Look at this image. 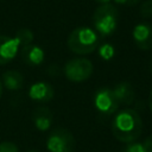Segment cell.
Returning <instances> with one entry per match:
<instances>
[{
	"label": "cell",
	"mask_w": 152,
	"mask_h": 152,
	"mask_svg": "<svg viewBox=\"0 0 152 152\" xmlns=\"http://www.w3.org/2000/svg\"><path fill=\"white\" fill-rule=\"evenodd\" d=\"M142 132V120L134 109L120 110L112 121V133L121 142L135 141Z\"/></svg>",
	"instance_id": "6da1fadb"
},
{
	"label": "cell",
	"mask_w": 152,
	"mask_h": 152,
	"mask_svg": "<svg viewBox=\"0 0 152 152\" xmlns=\"http://www.w3.org/2000/svg\"><path fill=\"white\" fill-rule=\"evenodd\" d=\"M100 37L96 31L90 27L81 26L75 28L68 37V48L77 55H88L96 50Z\"/></svg>",
	"instance_id": "7a4b0ae2"
},
{
	"label": "cell",
	"mask_w": 152,
	"mask_h": 152,
	"mask_svg": "<svg viewBox=\"0 0 152 152\" xmlns=\"http://www.w3.org/2000/svg\"><path fill=\"white\" fill-rule=\"evenodd\" d=\"M93 23L96 32L101 36L106 37L113 34L119 23V12L116 7L110 4L100 5L93 14Z\"/></svg>",
	"instance_id": "3957f363"
},
{
	"label": "cell",
	"mask_w": 152,
	"mask_h": 152,
	"mask_svg": "<svg viewBox=\"0 0 152 152\" xmlns=\"http://www.w3.org/2000/svg\"><path fill=\"white\" fill-rule=\"evenodd\" d=\"M46 148L49 152H74L75 138L65 128H55L46 139Z\"/></svg>",
	"instance_id": "277c9868"
},
{
	"label": "cell",
	"mask_w": 152,
	"mask_h": 152,
	"mask_svg": "<svg viewBox=\"0 0 152 152\" xmlns=\"http://www.w3.org/2000/svg\"><path fill=\"white\" fill-rule=\"evenodd\" d=\"M93 74V63L82 57L72 58L64 65V75L69 81L82 82L88 80Z\"/></svg>",
	"instance_id": "5b68a950"
},
{
	"label": "cell",
	"mask_w": 152,
	"mask_h": 152,
	"mask_svg": "<svg viewBox=\"0 0 152 152\" xmlns=\"http://www.w3.org/2000/svg\"><path fill=\"white\" fill-rule=\"evenodd\" d=\"M94 104L96 110L103 116L114 114L119 108V102L113 93V89L109 88H101L95 93Z\"/></svg>",
	"instance_id": "8992f818"
},
{
	"label": "cell",
	"mask_w": 152,
	"mask_h": 152,
	"mask_svg": "<svg viewBox=\"0 0 152 152\" xmlns=\"http://www.w3.org/2000/svg\"><path fill=\"white\" fill-rule=\"evenodd\" d=\"M133 40L140 50L152 49V25L147 23H140L133 28Z\"/></svg>",
	"instance_id": "52a82bcc"
},
{
	"label": "cell",
	"mask_w": 152,
	"mask_h": 152,
	"mask_svg": "<svg viewBox=\"0 0 152 152\" xmlns=\"http://www.w3.org/2000/svg\"><path fill=\"white\" fill-rule=\"evenodd\" d=\"M55 90L52 86L48 82L39 81L33 83L28 89V96L31 100L38 103H45L53 99Z\"/></svg>",
	"instance_id": "ba28073f"
},
{
	"label": "cell",
	"mask_w": 152,
	"mask_h": 152,
	"mask_svg": "<svg viewBox=\"0 0 152 152\" xmlns=\"http://www.w3.org/2000/svg\"><path fill=\"white\" fill-rule=\"evenodd\" d=\"M19 45L14 38L8 36H0V65L11 62L18 53Z\"/></svg>",
	"instance_id": "9c48e42d"
},
{
	"label": "cell",
	"mask_w": 152,
	"mask_h": 152,
	"mask_svg": "<svg viewBox=\"0 0 152 152\" xmlns=\"http://www.w3.org/2000/svg\"><path fill=\"white\" fill-rule=\"evenodd\" d=\"M20 57L23 62L31 66H37L44 61V51L40 46L28 44L20 48Z\"/></svg>",
	"instance_id": "30bf717a"
},
{
	"label": "cell",
	"mask_w": 152,
	"mask_h": 152,
	"mask_svg": "<svg viewBox=\"0 0 152 152\" xmlns=\"http://www.w3.org/2000/svg\"><path fill=\"white\" fill-rule=\"evenodd\" d=\"M32 120L38 131L45 132L51 127V124L53 121V115L48 107L38 106L32 112Z\"/></svg>",
	"instance_id": "8fae6325"
},
{
	"label": "cell",
	"mask_w": 152,
	"mask_h": 152,
	"mask_svg": "<svg viewBox=\"0 0 152 152\" xmlns=\"http://www.w3.org/2000/svg\"><path fill=\"white\" fill-rule=\"evenodd\" d=\"M113 93H114L119 104L120 103L121 104H132L133 101H134V97H135L133 87L128 82H120V83H118L114 87Z\"/></svg>",
	"instance_id": "7c38bea8"
},
{
	"label": "cell",
	"mask_w": 152,
	"mask_h": 152,
	"mask_svg": "<svg viewBox=\"0 0 152 152\" xmlns=\"http://www.w3.org/2000/svg\"><path fill=\"white\" fill-rule=\"evenodd\" d=\"M2 84L10 90H18L24 86V76L18 70H7L2 74Z\"/></svg>",
	"instance_id": "4fadbf2b"
},
{
	"label": "cell",
	"mask_w": 152,
	"mask_h": 152,
	"mask_svg": "<svg viewBox=\"0 0 152 152\" xmlns=\"http://www.w3.org/2000/svg\"><path fill=\"white\" fill-rule=\"evenodd\" d=\"M33 38H34L33 32L31 30H28V28H20V30H18L17 33H15V37H14L15 42L19 45V49L31 44Z\"/></svg>",
	"instance_id": "5bb4252c"
},
{
	"label": "cell",
	"mask_w": 152,
	"mask_h": 152,
	"mask_svg": "<svg viewBox=\"0 0 152 152\" xmlns=\"http://www.w3.org/2000/svg\"><path fill=\"white\" fill-rule=\"evenodd\" d=\"M99 53H100V56H101L104 61H109V59H112V58L114 57V55H115V50H114L113 45L106 43V44H102V45L100 46V49H99Z\"/></svg>",
	"instance_id": "9a60e30c"
},
{
	"label": "cell",
	"mask_w": 152,
	"mask_h": 152,
	"mask_svg": "<svg viewBox=\"0 0 152 152\" xmlns=\"http://www.w3.org/2000/svg\"><path fill=\"white\" fill-rule=\"evenodd\" d=\"M140 15L144 18H152V0H146L140 6Z\"/></svg>",
	"instance_id": "2e32d148"
},
{
	"label": "cell",
	"mask_w": 152,
	"mask_h": 152,
	"mask_svg": "<svg viewBox=\"0 0 152 152\" xmlns=\"http://www.w3.org/2000/svg\"><path fill=\"white\" fill-rule=\"evenodd\" d=\"M121 152H146V150H145V146L142 142L132 141V142H128Z\"/></svg>",
	"instance_id": "e0dca14e"
},
{
	"label": "cell",
	"mask_w": 152,
	"mask_h": 152,
	"mask_svg": "<svg viewBox=\"0 0 152 152\" xmlns=\"http://www.w3.org/2000/svg\"><path fill=\"white\" fill-rule=\"evenodd\" d=\"M0 152H19L15 144L11 141H4L0 142Z\"/></svg>",
	"instance_id": "ac0fdd59"
},
{
	"label": "cell",
	"mask_w": 152,
	"mask_h": 152,
	"mask_svg": "<svg viewBox=\"0 0 152 152\" xmlns=\"http://www.w3.org/2000/svg\"><path fill=\"white\" fill-rule=\"evenodd\" d=\"M116 4L119 5H124V6H134L137 5L140 0H114Z\"/></svg>",
	"instance_id": "d6986e66"
},
{
	"label": "cell",
	"mask_w": 152,
	"mask_h": 152,
	"mask_svg": "<svg viewBox=\"0 0 152 152\" xmlns=\"http://www.w3.org/2000/svg\"><path fill=\"white\" fill-rule=\"evenodd\" d=\"M142 144H144V146H145L146 152H152V134L148 135V137L145 139V141H144Z\"/></svg>",
	"instance_id": "ffe728a7"
},
{
	"label": "cell",
	"mask_w": 152,
	"mask_h": 152,
	"mask_svg": "<svg viewBox=\"0 0 152 152\" xmlns=\"http://www.w3.org/2000/svg\"><path fill=\"white\" fill-rule=\"evenodd\" d=\"M148 107H150V109L152 112V89H151L150 95H148Z\"/></svg>",
	"instance_id": "44dd1931"
},
{
	"label": "cell",
	"mask_w": 152,
	"mask_h": 152,
	"mask_svg": "<svg viewBox=\"0 0 152 152\" xmlns=\"http://www.w3.org/2000/svg\"><path fill=\"white\" fill-rule=\"evenodd\" d=\"M94 1H96V2H99V4H101V5H103V4H109L110 0H94Z\"/></svg>",
	"instance_id": "7402d4cb"
},
{
	"label": "cell",
	"mask_w": 152,
	"mask_h": 152,
	"mask_svg": "<svg viewBox=\"0 0 152 152\" xmlns=\"http://www.w3.org/2000/svg\"><path fill=\"white\" fill-rule=\"evenodd\" d=\"M1 94H2V83L0 81V97H1Z\"/></svg>",
	"instance_id": "603a6c76"
},
{
	"label": "cell",
	"mask_w": 152,
	"mask_h": 152,
	"mask_svg": "<svg viewBox=\"0 0 152 152\" xmlns=\"http://www.w3.org/2000/svg\"><path fill=\"white\" fill-rule=\"evenodd\" d=\"M27 152H39V151H36V150H32V151H27Z\"/></svg>",
	"instance_id": "cb8c5ba5"
},
{
	"label": "cell",
	"mask_w": 152,
	"mask_h": 152,
	"mask_svg": "<svg viewBox=\"0 0 152 152\" xmlns=\"http://www.w3.org/2000/svg\"><path fill=\"white\" fill-rule=\"evenodd\" d=\"M151 70H152V62H151Z\"/></svg>",
	"instance_id": "d4e9b609"
}]
</instances>
